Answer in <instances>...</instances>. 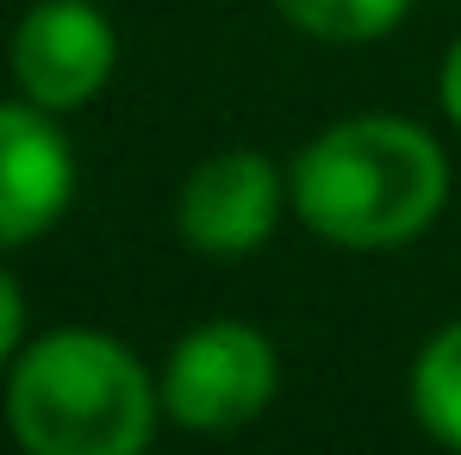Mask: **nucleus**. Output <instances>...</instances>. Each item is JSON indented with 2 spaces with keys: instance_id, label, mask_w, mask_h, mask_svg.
Segmentation results:
<instances>
[{
  "instance_id": "6e6552de",
  "label": "nucleus",
  "mask_w": 461,
  "mask_h": 455,
  "mask_svg": "<svg viewBox=\"0 0 461 455\" xmlns=\"http://www.w3.org/2000/svg\"><path fill=\"white\" fill-rule=\"evenodd\" d=\"M268 6L318 44H375L411 13V0H268Z\"/></svg>"
},
{
  "instance_id": "20e7f679",
  "label": "nucleus",
  "mask_w": 461,
  "mask_h": 455,
  "mask_svg": "<svg viewBox=\"0 0 461 455\" xmlns=\"http://www.w3.org/2000/svg\"><path fill=\"white\" fill-rule=\"evenodd\" d=\"M119 63V32L94 0H38L13 25V81L44 113L87 106Z\"/></svg>"
},
{
  "instance_id": "7ed1b4c3",
  "label": "nucleus",
  "mask_w": 461,
  "mask_h": 455,
  "mask_svg": "<svg viewBox=\"0 0 461 455\" xmlns=\"http://www.w3.org/2000/svg\"><path fill=\"white\" fill-rule=\"evenodd\" d=\"M156 387H162V412L181 431L230 437V431L256 424L275 405L281 356H275V343L256 324H243V318H206V324H194L168 350Z\"/></svg>"
},
{
  "instance_id": "0eeeda50",
  "label": "nucleus",
  "mask_w": 461,
  "mask_h": 455,
  "mask_svg": "<svg viewBox=\"0 0 461 455\" xmlns=\"http://www.w3.org/2000/svg\"><path fill=\"white\" fill-rule=\"evenodd\" d=\"M405 393H411V418L424 424V437L461 455V318L443 324V331L418 350Z\"/></svg>"
},
{
  "instance_id": "423d86ee",
  "label": "nucleus",
  "mask_w": 461,
  "mask_h": 455,
  "mask_svg": "<svg viewBox=\"0 0 461 455\" xmlns=\"http://www.w3.org/2000/svg\"><path fill=\"white\" fill-rule=\"evenodd\" d=\"M76 200V150L57 113L0 100V250H19L57 225Z\"/></svg>"
},
{
  "instance_id": "9d476101",
  "label": "nucleus",
  "mask_w": 461,
  "mask_h": 455,
  "mask_svg": "<svg viewBox=\"0 0 461 455\" xmlns=\"http://www.w3.org/2000/svg\"><path fill=\"white\" fill-rule=\"evenodd\" d=\"M437 106L449 113V125L461 132V38L449 44V57H443V69H437Z\"/></svg>"
},
{
  "instance_id": "1a4fd4ad",
  "label": "nucleus",
  "mask_w": 461,
  "mask_h": 455,
  "mask_svg": "<svg viewBox=\"0 0 461 455\" xmlns=\"http://www.w3.org/2000/svg\"><path fill=\"white\" fill-rule=\"evenodd\" d=\"M19 350H25V294H19V281L0 268V369H6Z\"/></svg>"
},
{
  "instance_id": "39448f33",
  "label": "nucleus",
  "mask_w": 461,
  "mask_h": 455,
  "mask_svg": "<svg viewBox=\"0 0 461 455\" xmlns=\"http://www.w3.org/2000/svg\"><path fill=\"white\" fill-rule=\"evenodd\" d=\"M281 213H294L287 175L262 150H219L194 162V175L181 181V200H175L181 243L200 256H219V262L262 250L281 225Z\"/></svg>"
},
{
  "instance_id": "f257e3e1",
  "label": "nucleus",
  "mask_w": 461,
  "mask_h": 455,
  "mask_svg": "<svg viewBox=\"0 0 461 455\" xmlns=\"http://www.w3.org/2000/svg\"><path fill=\"white\" fill-rule=\"evenodd\" d=\"M294 219L337 250H399L449 200L443 144L393 113H356L312 138L287 168Z\"/></svg>"
},
{
  "instance_id": "f03ea898",
  "label": "nucleus",
  "mask_w": 461,
  "mask_h": 455,
  "mask_svg": "<svg viewBox=\"0 0 461 455\" xmlns=\"http://www.w3.org/2000/svg\"><path fill=\"white\" fill-rule=\"evenodd\" d=\"M162 387L131 343L63 324L6 362V431L25 455H150Z\"/></svg>"
}]
</instances>
